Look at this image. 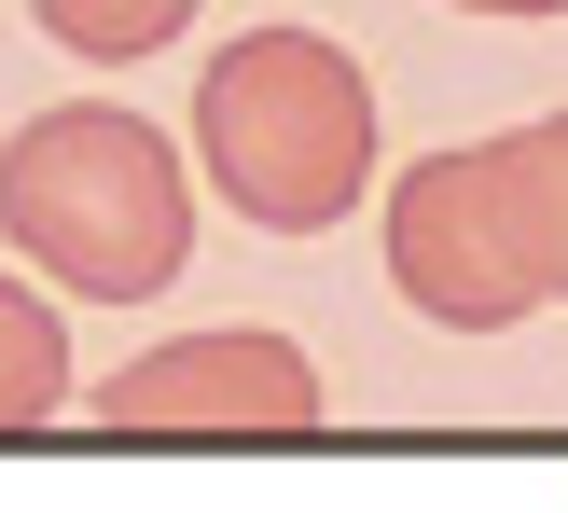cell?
Instances as JSON below:
<instances>
[{"instance_id": "obj_4", "label": "cell", "mask_w": 568, "mask_h": 513, "mask_svg": "<svg viewBox=\"0 0 568 513\" xmlns=\"http://www.w3.org/2000/svg\"><path fill=\"white\" fill-rule=\"evenodd\" d=\"M111 431H320V361L292 333H181L98 389Z\"/></svg>"}, {"instance_id": "obj_7", "label": "cell", "mask_w": 568, "mask_h": 513, "mask_svg": "<svg viewBox=\"0 0 568 513\" xmlns=\"http://www.w3.org/2000/svg\"><path fill=\"white\" fill-rule=\"evenodd\" d=\"M42 14L55 56H83V70H125V56H166L194 28V0H28Z\"/></svg>"}, {"instance_id": "obj_8", "label": "cell", "mask_w": 568, "mask_h": 513, "mask_svg": "<svg viewBox=\"0 0 568 513\" xmlns=\"http://www.w3.org/2000/svg\"><path fill=\"white\" fill-rule=\"evenodd\" d=\"M458 14H568V0H458Z\"/></svg>"}, {"instance_id": "obj_6", "label": "cell", "mask_w": 568, "mask_h": 513, "mask_svg": "<svg viewBox=\"0 0 568 513\" xmlns=\"http://www.w3.org/2000/svg\"><path fill=\"white\" fill-rule=\"evenodd\" d=\"M42 416H70V320L55 292L0 278V431H42Z\"/></svg>"}, {"instance_id": "obj_3", "label": "cell", "mask_w": 568, "mask_h": 513, "mask_svg": "<svg viewBox=\"0 0 568 513\" xmlns=\"http://www.w3.org/2000/svg\"><path fill=\"white\" fill-rule=\"evenodd\" d=\"M388 292L416 320H444V333H514L541 305V278L514 250V194H499V139L416 153L388 181Z\"/></svg>"}, {"instance_id": "obj_2", "label": "cell", "mask_w": 568, "mask_h": 513, "mask_svg": "<svg viewBox=\"0 0 568 513\" xmlns=\"http://www.w3.org/2000/svg\"><path fill=\"white\" fill-rule=\"evenodd\" d=\"M194 167L264 237H333L375 194V83L320 28H250L194 83Z\"/></svg>"}, {"instance_id": "obj_5", "label": "cell", "mask_w": 568, "mask_h": 513, "mask_svg": "<svg viewBox=\"0 0 568 513\" xmlns=\"http://www.w3.org/2000/svg\"><path fill=\"white\" fill-rule=\"evenodd\" d=\"M499 194H514V250L541 278V305H568V111L499 139Z\"/></svg>"}, {"instance_id": "obj_1", "label": "cell", "mask_w": 568, "mask_h": 513, "mask_svg": "<svg viewBox=\"0 0 568 513\" xmlns=\"http://www.w3.org/2000/svg\"><path fill=\"white\" fill-rule=\"evenodd\" d=\"M0 237L83 305H153L166 278L194 264V181H181V139L139 125L111 98L70 111H28L0 139Z\"/></svg>"}]
</instances>
